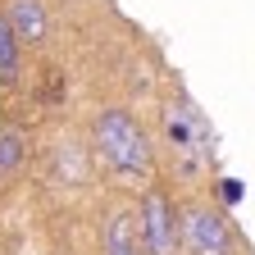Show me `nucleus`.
<instances>
[{"label": "nucleus", "instance_id": "0eeeda50", "mask_svg": "<svg viewBox=\"0 0 255 255\" xmlns=\"http://www.w3.org/2000/svg\"><path fill=\"white\" fill-rule=\"evenodd\" d=\"M27 155V137L18 132V128H0V178H9Z\"/></svg>", "mask_w": 255, "mask_h": 255}, {"label": "nucleus", "instance_id": "20e7f679", "mask_svg": "<svg viewBox=\"0 0 255 255\" xmlns=\"http://www.w3.org/2000/svg\"><path fill=\"white\" fill-rule=\"evenodd\" d=\"M5 23L14 27V37H18V41H41V37H46V27H50L41 0H9Z\"/></svg>", "mask_w": 255, "mask_h": 255}, {"label": "nucleus", "instance_id": "6e6552de", "mask_svg": "<svg viewBox=\"0 0 255 255\" xmlns=\"http://www.w3.org/2000/svg\"><path fill=\"white\" fill-rule=\"evenodd\" d=\"M219 191H223V201H228V205H237V201H242V182H237V178H223V187H219Z\"/></svg>", "mask_w": 255, "mask_h": 255}, {"label": "nucleus", "instance_id": "f03ea898", "mask_svg": "<svg viewBox=\"0 0 255 255\" xmlns=\"http://www.w3.org/2000/svg\"><path fill=\"white\" fill-rule=\"evenodd\" d=\"M141 237H146V251L150 255H178V214H173V201L164 191H146L141 201Z\"/></svg>", "mask_w": 255, "mask_h": 255}, {"label": "nucleus", "instance_id": "423d86ee", "mask_svg": "<svg viewBox=\"0 0 255 255\" xmlns=\"http://www.w3.org/2000/svg\"><path fill=\"white\" fill-rule=\"evenodd\" d=\"M23 73V55H18V37H14V27L5 23V14H0V82L14 87Z\"/></svg>", "mask_w": 255, "mask_h": 255}, {"label": "nucleus", "instance_id": "7ed1b4c3", "mask_svg": "<svg viewBox=\"0 0 255 255\" xmlns=\"http://www.w3.org/2000/svg\"><path fill=\"white\" fill-rule=\"evenodd\" d=\"M182 237H187L191 255H233V233H228V219L219 210H205V205L187 210Z\"/></svg>", "mask_w": 255, "mask_h": 255}, {"label": "nucleus", "instance_id": "39448f33", "mask_svg": "<svg viewBox=\"0 0 255 255\" xmlns=\"http://www.w3.org/2000/svg\"><path fill=\"white\" fill-rule=\"evenodd\" d=\"M105 251L110 255H137V214L132 210H119L105 228Z\"/></svg>", "mask_w": 255, "mask_h": 255}, {"label": "nucleus", "instance_id": "f257e3e1", "mask_svg": "<svg viewBox=\"0 0 255 255\" xmlns=\"http://www.w3.org/2000/svg\"><path fill=\"white\" fill-rule=\"evenodd\" d=\"M96 146H101V159L119 178H146L150 173V141L141 132V123L123 105H110L96 119Z\"/></svg>", "mask_w": 255, "mask_h": 255}]
</instances>
